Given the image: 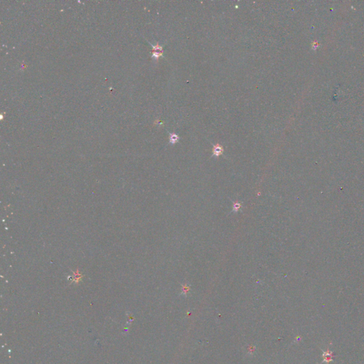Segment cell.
Here are the masks:
<instances>
[{
  "label": "cell",
  "mask_w": 364,
  "mask_h": 364,
  "mask_svg": "<svg viewBox=\"0 0 364 364\" xmlns=\"http://www.w3.org/2000/svg\"><path fill=\"white\" fill-rule=\"evenodd\" d=\"M152 54L151 56L155 60L158 61L160 56L163 55V48L162 46H160L158 43L156 45L152 46Z\"/></svg>",
  "instance_id": "6da1fadb"
},
{
  "label": "cell",
  "mask_w": 364,
  "mask_h": 364,
  "mask_svg": "<svg viewBox=\"0 0 364 364\" xmlns=\"http://www.w3.org/2000/svg\"><path fill=\"white\" fill-rule=\"evenodd\" d=\"M223 151H224V149H223V147L222 146L219 145V144H216V145H213V156L216 157H218L223 154Z\"/></svg>",
  "instance_id": "7a4b0ae2"
},
{
  "label": "cell",
  "mask_w": 364,
  "mask_h": 364,
  "mask_svg": "<svg viewBox=\"0 0 364 364\" xmlns=\"http://www.w3.org/2000/svg\"><path fill=\"white\" fill-rule=\"evenodd\" d=\"M323 358H324L323 363L325 362V363H329L333 360V353L330 351L328 349L326 351H324V353H323Z\"/></svg>",
  "instance_id": "3957f363"
},
{
  "label": "cell",
  "mask_w": 364,
  "mask_h": 364,
  "mask_svg": "<svg viewBox=\"0 0 364 364\" xmlns=\"http://www.w3.org/2000/svg\"><path fill=\"white\" fill-rule=\"evenodd\" d=\"M169 142L172 145H174L178 142L179 140V137L177 135L176 133H170L169 134Z\"/></svg>",
  "instance_id": "277c9868"
},
{
  "label": "cell",
  "mask_w": 364,
  "mask_h": 364,
  "mask_svg": "<svg viewBox=\"0 0 364 364\" xmlns=\"http://www.w3.org/2000/svg\"><path fill=\"white\" fill-rule=\"evenodd\" d=\"M241 205L240 203H235L233 204V211L235 212V213H237V212L241 209Z\"/></svg>",
  "instance_id": "5b68a950"
}]
</instances>
